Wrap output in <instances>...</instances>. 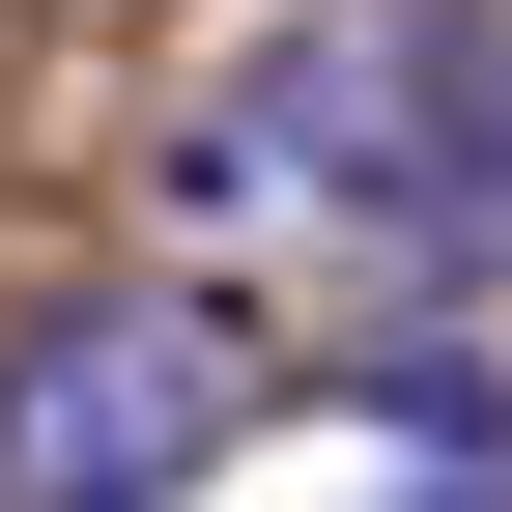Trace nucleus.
Masks as SVG:
<instances>
[{"label": "nucleus", "instance_id": "f257e3e1", "mask_svg": "<svg viewBox=\"0 0 512 512\" xmlns=\"http://www.w3.org/2000/svg\"><path fill=\"white\" fill-rule=\"evenodd\" d=\"M228 143H313L427 285H512V0H342Z\"/></svg>", "mask_w": 512, "mask_h": 512}, {"label": "nucleus", "instance_id": "f03ea898", "mask_svg": "<svg viewBox=\"0 0 512 512\" xmlns=\"http://www.w3.org/2000/svg\"><path fill=\"white\" fill-rule=\"evenodd\" d=\"M228 427H256V313L200 285H57L0 342V512H171Z\"/></svg>", "mask_w": 512, "mask_h": 512}]
</instances>
